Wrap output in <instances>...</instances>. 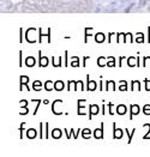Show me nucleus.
<instances>
[{"label":"nucleus","mask_w":150,"mask_h":157,"mask_svg":"<svg viewBox=\"0 0 150 157\" xmlns=\"http://www.w3.org/2000/svg\"><path fill=\"white\" fill-rule=\"evenodd\" d=\"M94 138H96V139H102L103 138V124H101L100 128H96L94 131Z\"/></svg>","instance_id":"423d86ee"},{"label":"nucleus","mask_w":150,"mask_h":157,"mask_svg":"<svg viewBox=\"0 0 150 157\" xmlns=\"http://www.w3.org/2000/svg\"><path fill=\"white\" fill-rule=\"evenodd\" d=\"M136 42H138V43H143L144 42V35L142 33H139V37L136 40Z\"/></svg>","instance_id":"c756f323"},{"label":"nucleus","mask_w":150,"mask_h":157,"mask_svg":"<svg viewBox=\"0 0 150 157\" xmlns=\"http://www.w3.org/2000/svg\"><path fill=\"white\" fill-rule=\"evenodd\" d=\"M44 125H46V136H44V138H49V124L46 122Z\"/></svg>","instance_id":"c85d7f7f"},{"label":"nucleus","mask_w":150,"mask_h":157,"mask_svg":"<svg viewBox=\"0 0 150 157\" xmlns=\"http://www.w3.org/2000/svg\"><path fill=\"white\" fill-rule=\"evenodd\" d=\"M143 113L145 115H150V105H145L143 107Z\"/></svg>","instance_id":"393cba45"},{"label":"nucleus","mask_w":150,"mask_h":157,"mask_svg":"<svg viewBox=\"0 0 150 157\" xmlns=\"http://www.w3.org/2000/svg\"><path fill=\"white\" fill-rule=\"evenodd\" d=\"M19 80H21V84H19V90L22 91V89H23V86L25 85L27 86V90H29L30 91V88L28 86V83H29V77L28 76H21V78H19Z\"/></svg>","instance_id":"7ed1b4c3"},{"label":"nucleus","mask_w":150,"mask_h":157,"mask_svg":"<svg viewBox=\"0 0 150 157\" xmlns=\"http://www.w3.org/2000/svg\"><path fill=\"white\" fill-rule=\"evenodd\" d=\"M107 58H105V56H100L98 58V60H97V65L100 66V67H103V66L107 65Z\"/></svg>","instance_id":"f3484780"},{"label":"nucleus","mask_w":150,"mask_h":157,"mask_svg":"<svg viewBox=\"0 0 150 157\" xmlns=\"http://www.w3.org/2000/svg\"><path fill=\"white\" fill-rule=\"evenodd\" d=\"M126 112H127V108H126V105H119L118 107H117V113H118L119 115L126 114Z\"/></svg>","instance_id":"9b49d317"},{"label":"nucleus","mask_w":150,"mask_h":157,"mask_svg":"<svg viewBox=\"0 0 150 157\" xmlns=\"http://www.w3.org/2000/svg\"><path fill=\"white\" fill-rule=\"evenodd\" d=\"M125 90H127V83L125 80H121L120 86H119V91H125Z\"/></svg>","instance_id":"b1692460"},{"label":"nucleus","mask_w":150,"mask_h":157,"mask_svg":"<svg viewBox=\"0 0 150 157\" xmlns=\"http://www.w3.org/2000/svg\"><path fill=\"white\" fill-rule=\"evenodd\" d=\"M53 88H54V83H53L52 80H47V82L44 83V89H46L47 91H51Z\"/></svg>","instance_id":"dca6fc26"},{"label":"nucleus","mask_w":150,"mask_h":157,"mask_svg":"<svg viewBox=\"0 0 150 157\" xmlns=\"http://www.w3.org/2000/svg\"><path fill=\"white\" fill-rule=\"evenodd\" d=\"M22 65H23L22 64V52H19V66L22 67Z\"/></svg>","instance_id":"58836bf2"},{"label":"nucleus","mask_w":150,"mask_h":157,"mask_svg":"<svg viewBox=\"0 0 150 157\" xmlns=\"http://www.w3.org/2000/svg\"><path fill=\"white\" fill-rule=\"evenodd\" d=\"M144 126H147L148 127V133L143 137V139H150V137H149V133H150V124H147V125H144Z\"/></svg>","instance_id":"7c9ffc66"},{"label":"nucleus","mask_w":150,"mask_h":157,"mask_svg":"<svg viewBox=\"0 0 150 157\" xmlns=\"http://www.w3.org/2000/svg\"><path fill=\"white\" fill-rule=\"evenodd\" d=\"M61 131L59 130V128H55L52 131V138H54V139H59V138H61Z\"/></svg>","instance_id":"4468645a"},{"label":"nucleus","mask_w":150,"mask_h":157,"mask_svg":"<svg viewBox=\"0 0 150 157\" xmlns=\"http://www.w3.org/2000/svg\"><path fill=\"white\" fill-rule=\"evenodd\" d=\"M30 101H36V102H37V105H36V108H35V110H34V115H36V113H37V110H39V108H40L41 100H30Z\"/></svg>","instance_id":"bb28decb"},{"label":"nucleus","mask_w":150,"mask_h":157,"mask_svg":"<svg viewBox=\"0 0 150 157\" xmlns=\"http://www.w3.org/2000/svg\"><path fill=\"white\" fill-rule=\"evenodd\" d=\"M64 86H65V84H64L63 80H56L54 83V90H56V91L64 90Z\"/></svg>","instance_id":"6e6552de"},{"label":"nucleus","mask_w":150,"mask_h":157,"mask_svg":"<svg viewBox=\"0 0 150 157\" xmlns=\"http://www.w3.org/2000/svg\"><path fill=\"white\" fill-rule=\"evenodd\" d=\"M41 86H42V83L40 80H35V82L33 83V89H34L35 91H39V90L41 89Z\"/></svg>","instance_id":"6ab92c4d"},{"label":"nucleus","mask_w":150,"mask_h":157,"mask_svg":"<svg viewBox=\"0 0 150 157\" xmlns=\"http://www.w3.org/2000/svg\"><path fill=\"white\" fill-rule=\"evenodd\" d=\"M135 132H136V128H133L131 132L126 128V133H127V136H129V144L132 142V138H133V133H135Z\"/></svg>","instance_id":"5701e85b"},{"label":"nucleus","mask_w":150,"mask_h":157,"mask_svg":"<svg viewBox=\"0 0 150 157\" xmlns=\"http://www.w3.org/2000/svg\"><path fill=\"white\" fill-rule=\"evenodd\" d=\"M48 64H49V59L46 56H42V53L40 51L39 52V65H40V67H46Z\"/></svg>","instance_id":"f03ea898"},{"label":"nucleus","mask_w":150,"mask_h":157,"mask_svg":"<svg viewBox=\"0 0 150 157\" xmlns=\"http://www.w3.org/2000/svg\"><path fill=\"white\" fill-rule=\"evenodd\" d=\"M19 105H22V107H23V108H24V107H27V105H28V101H27V100H22V101H21V102H19Z\"/></svg>","instance_id":"f704fd0d"},{"label":"nucleus","mask_w":150,"mask_h":157,"mask_svg":"<svg viewBox=\"0 0 150 157\" xmlns=\"http://www.w3.org/2000/svg\"><path fill=\"white\" fill-rule=\"evenodd\" d=\"M87 86H88V90L89 91H94L96 90V86H97V84H96V82L94 80H89V76H87Z\"/></svg>","instance_id":"0eeeda50"},{"label":"nucleus","mask_w":150,"mask_h":157,"mask_svg":"<svg viewBox=\"0 0 150 157\" xmlns=\"http://www.w3.org/2000/svg\"><path fill=\"white\" fill-rule=\"evenodd\" d=\"M132 90L133 91H139L140 90V83L138 80H133L132 82Z\"/></svg>","instance_id":"aec40b11"},{"label":"nucleus","mask_w":150,"mask_h":157,"mask_svg":"<svg viewBox=\"0 0 150 157\" xmlns=\"http://www.w3.org/2000/svg\"><path fill=\"white\" fill-rule=\"evenodd\" d=\"M39 33H40V43L42 42V37L43 36H47L48 37V42H51V28H48V31L47 33H41V28L39 29Z\"/></svg>","instance_id":"9d476101"},{"label":"nucleus","mask_w":150,"mask_h":157,"mask_svg":"<svg viewBox=\"0 0 150 157\" xmlns=\"http://www.w3.org/2000/svg\"><path fill=\"white\" fill-rule=\"evenodd\" d=\"M147 65L150 66V56H144L143 58V66L145 67Z\"/></svg>","instance_id":"a878e982"},{"label":"nucleus","mask_w":150,"mask_h":157,"mask_svg":"<svg viewBox=\"0 0 150 157\" xmlns=\"http://www.w3.org/2000/svg\"><path fill=\"white\" fill-rule=\"evenodd\" d=\"M73 83H75V89H73V90H78V86H79L81 90H84V88H83V83L81 82V80H73Z\"/></svg>","instance_id":"4be33fe9"},{"label":"nucleus","mask_w":150,"mask_h":157,"mask_svg":"<svg viewBox=\"0 0 150 157\" xmlns=\"http://www.w3.org/2000/svg\"><path fill=\"white\" fill-rule=\"evenodd\" d=\"M107 60H109V61H107V66H108V67H114V66H117L115 58H114V56H108Z\"/></svg>","instance_id":"a211bd4d"},{"label":"nucleus","mask_w":150,"mask_h":157,"mask_svg":"<svg viewBox=\"0 0 150 157\" xmlns=\"http://www.w3.org/2000/svg\"><path fill=\"white\" fill-rule=\"evenodd\" d=\"M113 138L114 139H121L123 138V130L117 128L115 122H113Z\"/></svg>","instance_id":"f257e3e1"},{"label":"nucleus","mask_w":150,"mask_h":157,"mask_svg":"<svg viewBox=\"0 0 150 157\" xmlns=\"http://www.w3.org/2000/svg\"><path fill=\"white\" fill-rule=\"evenodd\" d=\"M98 112H100L98 105H89V119L91 120L93 115H94V114H98Z\"/></svg>","instance_id":"20e7f679"},{"label":"nucleus","mask_w":150,"mask_h":157,"mask_svg":"<svg viewBox=\"0 0 150 157\" xmlns=\"http://www.w3.org/2000/svg\"><path fill=\"white\" fill-rule=\"evenodd\" d=\"M19 42H21V43L23 42V29H22V28L19 29Z\"/></svg>","instance_id":"473e14b6"},{"label":"nucleus","mask_w":150,"mask_h":157,"mask_svg":"<svg viewBox=\"0 0 150 157\" xmlns=\"http://www.w3.org/2000/svg\"><path fill=\"white\" fill-rule=\"evenodd\" d=\"M105 34H102V33H97L95 35V41L97 43H102L103 41H105Z\"/></svg>","instance_id":"ddd939ff"},{"label":"nucleus","mask_w":150,"mask_h":157,"mask_svg":"<svg viewBox=\"0 0 150 157\" xmlns=\"http://www.w3.org/2000/svg\"><path fill=\"white\" fill-rule=\"evenodd\" d=\"M108 107H109V114H110V115H113V114H114V113H113V110H112V107H113V105H112V103H109Z\"/></svg>","instance_id":"4c0bfd02"},{"label":"nucleus","mask_w":150,"mask_h":157,"mask_svg":"<svg viewBox=\"0 0 150 157\" xmlns=\"http://www.w3.org/2000/svg\"><path fill=\"white\" fill-rule=\"evenodd\" d=\"M28 112H29V110H28V108L27 107H24V108H23V110H21V113H19V114H21V115H25V114H28Z\"/></svg>","instance_id":"72a5a7b5"},{"label":"nucleus","mask_w":150,"mask_h":157,"mask_svg":"<svg viewBox=\"0 0 150 157\" xmlns=\"http://www.w3.org/2000/svg\"><path fill=\"white\" fill-rule=\"evenodd\" d=\"M52 61H53L52 64H53V66H54V67H58V66H61V63H56V61H55V58H54V56L52 58Z\"/></svg>","instance_id":"2f4dec72"},{"label":"nucleus","mask_w":150,"mask_h":157,"mask_svg":"<svg viewBox=\"0 0 150 157\" xmlns=\"http://www.w3.org/2000/svg\"><path fill=\"white\" fill-rule=\"evenodd\" d=\"M36 136H37V132H36L35 128H29L27 131V137L29 139H35Z\"/></svg>","instance_id":"1a4fd4ad"},{"label":"nucleus","mask_w":150,"mask_h":157,"mask_svg":"<svg viewBox=\"0 0 150 157\" xmlns=\"http://www.w3.org/2000/svg\"><path fill=\"white\" fill-rule=\"evenodd\" d=\"M24 126H25V122H22L21 124V127H19V133H21L19 137H21V139L23 138V128H24Z\"/></svg>","instance_id":"cd10ccee"},{"label":"nucleus","mask_w":150,"mask_h":157,"mask_svg":"<svg viewBox=\"0 0 150 157\" xmlns=\"http://www.w3.org/2000/svg\"><path fill=\"white\" fill-rule=\"evenodd\" d=\"M130 110H131V113H130V119L132 120L135 115L139 114V105H130Z\"/></svg>","instance_id":"39448f33"},{"label":"nucleus","mask_w":150,"mask_h":157,"mask_svg":"<svg viewBox=\"0 0 150 157\" xmlns=\"http://www.w3.org/2000/svg\"><path fill=\"white\" fill-rule=\"evenodd\" d=\"M137 63H138V59L136 60V58H135V56H130V58L127 59V65L130 66V67L137 66Z\"/></svg>","instance_id":"f8f14e48"},{"label":"nucleus","mask_w":150,"mask_h":157,"mask_svg":"<svg viewBox=\"0 0 150 157\" xmlns=\"http://www.w3.org/2000/svg\"><path fill=\"white\" fill-rule=\"evenodd\" d=\"M90 134H91V131H90L89 128H84V130L82 131V137L84 138V139H89Z\"/></svg>","instance_id":"412c9836"},{"label":"nucleus","mask_w":150,"mask_h":157,"mask_svg":"<svg viewBox=\"0 0 150 157\" xmlns=\"http://www.w3.org/2000/svg\"><path fill=\"white\" fill-rule=\"evenodd\" d=\"M71 66H72V67H77V66H79V60H78V61H73V63H71Z\"/></svg>","instance_id":"c9c22d12"},{"label":"nucleus","mask_w":150,"mask_h":157,"mask_svg":"<svg viewBox=\"0 0 150 157\" xmlns=\"http://www.w3.org/2000/svg\"><path fill=\"white\" fill-rule=\"evenodd\" d=\"M42 126H43V124L42 122H40V138H43V136H42Z\"/></svg>","instance_id":"e433bc0d"},{"label":"nucleus","mask_w":150,"mask_h":157,"mask_svg":"<svg viewBox=\"0 0 150 157\" xmlns=\"http://www.w3.org/2000/svg\"><path fill=\"white\" fill-rule=\"evenodd\" d=\"M25 65L29 66V67L35 66V58L34 56H28L27 60H25Z\"/></svg>","instance_id":"2eb2a0df"}]
</instances>
